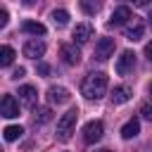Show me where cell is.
Here are the masks:
<instances>
[{"mask_svg":"<svg viewBox=\"0 0 152 152\" xmlns=\"http://www.w3.org/2000/svg\"><path fill=\"white\" fill-rule=\"evenodd\" d=\"M145 57H147V59L152 62V40H150V43L145 45Z\"/></svg>","mask_w":152,"mask_h":152,"instance_id":"25","label":"cell"},{"mask_svg":"<svg viewBox=\"0 0 152 152\" xmlns=\"http://www.w3.org/2000/svg\"><path fill=\"white\" fill-rule=\"evenodd\" d=\"M38 71H40V74H50V66H48V64H38Z\"/></svg>","mask_w":152,"mask_h":152,"instance_id":"26","label":"cell"},{"mask_svg":"<svg viewBox=\"0 0 152 152\" xmlns=\"http://www.w3.org/2000/svg\"><path fill=\"white\" fill-rule=\"evenodd\" d=\"M107 86H109L107 76H104L102 71H93V74L86 76L81 90H83V95H86L88 100H100V97L107 93Z\"/></svg>","mask_w":152,"mask_h":152,"instance_id":"1","label":"cell"},{"mask_svg":"<svg viewBox=\"0 0 152 152\" xmlns=\"http://www.w3.org/2000/svg\"><path fill=\"white\" fill-rule=\"evenodd\" d=\"M12 62H14V50L10 45H2V50H0V64L2 66H10Z\"/></svg>","mask_w":152,"mask_h":152,"instance_id":"17","label":"cell"},{"mask_svg":"<svg viewBox=\"0 0 152 152\" xmlns=\"http://www.w3.org/2000/svg\"><path fill=\"white\" fill-rule=\"evenodd\" d=\"M140 114H142V119L152 121V104H142V107H140Z\"/></svg>","mask_w":152,"mask_h":152,"instance_id":"21","label":"cell"},{"mask_svg":"<svg viewBox=\"0 0 152 152\" xmlns=\"http://www.w3.org/2000/svg\"><path fill=\"white\" fill-rule=\"evenodd\" d=\"M43 55H45V43H43V40L33 38V40H26V43H24V57L38 59V57H43Z\"/></svg>","mask_w":152,"mask_h":152,"instance_id":"7","label":"cell"},{"mask_svg":"<svg viewBox=\"0 0 152 152\" xmlns=\"http://www.w3.org/2000/svg\"><path fill=\"white\" fill-rule=\"evenodd\" d=\"M24 74H26V69H24V66H19V69H14V71H12V78H14V81H19Z\"/></svg>","mask_w":152,"mask_h":152,"instance_id":"24","label":"cell"},{"mask_svg":"<svg viewBox=\"0 0 152 152\" xmlns=\"http://www.w3.org/2000/svg\"><path fill=\"white\" fill-rule=\"evenodd\" d=\"M21 133H24V128H21V126H7V128L2 131V135H5V140H7V142H12V140L21 138Z\"/></svg>","mask_w":152,"mask_h":152,"instance_id":"18","label":"cell"},{"mask_svg":"<svg viewBox=\"0 0 152 152\" xmlns=\"http://www.w3.org/2000/svg\"><path fill=\"white\" fill-rule=\"evenodd\" d=\"M142 33H145L142 21H138V19L133 17V19H131V24L126 26V38H128V40H140V38H142Z\"/></svg>","mask_w":152,"mask_h":152,"instance_id":"13","label":"cell"},{"mask_svg":"<svg viewBox=\"0 0 152 152\" xmlns=\"http://www.w3.org/2000/svg\"><path fill=\"white\" fill-rule=\"evenodd\" d=\"M102 133H104V126H102V121H97V119H93V121H88V124L83 126V140H86L88 145L97 142V140L102 138Z\"/></svg>","mask_w":152,"mask_h":152,"instance_id":"4","label":"cell"},{"mask_svg":"<svg viewBox=\"0 0 152 152\" xmlns=\"http://www.w3.org/2000/svg\"><path fill=\"white\" fill-rule=\"evenodd\" d=\"M128 19H133V14H131V7H126V5H119V7L112 12L109 26H121V24H126Z\"/></svg>","mask_w":152,"mask_h":152,"instance_id":"11","label":"cell"},{"mask_svg":"<svg viewBox=\"0 0 152 152\" xmlns=\"http://www.w3.org/2000/svg\"><path fill=\"white\" fill-rule=\"evenodd\" d=\"M74 43H78V45H83V43H88L90 38H93V24L90 21H83V24H78L76 28H74Z\"/></svg>","mask_w":152,"mask_h":152,"instance_id":"8","label":"cell"},{"mask_svg":"<svg viewBox=\"0 0 152 152\" xmlns=\"http://www.w3.org/2000/svg\"><path fill=\"white\" fill-rule=\"evenodd\" d=\"M76 119H78V109H76V107L59 116V121H57V140L66 142V140L71 138V133H74V128H76Z\"/></svg>","mask_w":152,"mask_h":152,"instance_id":"2","label":"cell"},{"mask_svg":"<svg viewBox=\"0 0 152 152\" xmlns=\"http://www.w3.org/2000/svg\"><path fill=\"white\" fill-rule=\"evenodd\" d=\"M2 26H7V10L5 7H0V28Z\"/></svg>","mask_w":152,"mask_h":152,"instance_id":"23","label":"cell"},{"mask_svg":"<svg viewBox=\"0 0 152 152\" xmlns=\"http://www.w3.org/2000/svg\"><path fill=\"white\" fill-rule=\"evenodd\" d=\"M48 102L50 104H64L69 102V90L62 86H50L48 88Z\"/></svg>","mask_w":152,"mask_h":152,"instance_id":"9","label":"cell"},{"mask_svg":"<svg viewBox=\"0 0 152 152\" xmlns=\"http://www.w3.org/2000/svg\"><path fill=\"white\" fill-rule=\"evenodd\" d=\"M0 114L5 116V119H14V116H19V102L14 100V95H2V100H0Z\"/></svg>","mask_w":152,"mask_h":152,"instance_id":"5","label":"cell"},{"mask_svg":"<svg viewBox=\"0 0 152 152\" xmlns=\"http://www.w3.org/2000/svg\"><path fill=\"white\" fill-rule=\"evenodd\" d=\"M36 100H38V93H36L33 86H21V88H19V102H21L24 107H33Z\"/></svg>","mask_w":152,"mask_h":152,"instance_id":"12","label":"cell"},{"mask_svg":"<svg viewBox=\"0 0 152 152\" xmlns=\"http://www.w3.org/2000/svg\"><path fill=\"white\" fill-rule=\"evenodd\" d=\"M50 119H52V109L50 107H43V109L36 112V124H48Z\"/></svg>","mask_w":152,"mask_h":152,"instance_id":"20","label":"cell"},{"mask_svg":"<svg viewBox=\"0 0 152 152\" xmlns=\"http://www.w3.org/2000/svg\"><path fill=\"white\" fill-rule=\"evenodd\" d=\"M52 21H55V26H66L69 24V12L66 10H55L52 12Z\"/></svg>","mask_w":152,"mask_h":152,"instance_id":"19","label":"cell"},{"mask_svg":"<svg viewBox=\"0 0 152 152\" xmlns=\"http://www.w3.org/2000/svg\"><path fill=\"white\" fill-rule=\"evenodd\" d=\"M140 133V121L138 119H131V121H126L124 126H121V138L124 140H131V138H135Z\"/></svg>","mask_w":152,"mask_h":152,"instance_id":"15","label":"cell"},{"mask_svg":"<svg viewBox=\"0 0 152 152\" xmlns=\"http://www.w3.org/2000/svg\"><path fill=\"white\" fill-rule=\"evenodd\" d=\"M62 59H64V64H69V66H74V64L81 62V52H78L76 43H66V45H62Z\"/></svg>","mask_w":152,"mask_h":152,"instance_id":"10","label":"cell"},{"mask_svg":"<svg viewBox=\"0 0 152 152\" xmlns=\"http://www.w3.org/2000/svg\"><path fill=\"white\" fill-rule=\"evenodd\" d=\"M81 7H83L88 14H95V12H97V5H90V2H81Z\"/></svg>","mask_w":152,"mask_h":152,"instance_id":"22","label":"cell"},{"mask_svg":"<svg viewBox=\"0 0 152 152\" xmlns=\"http://www.w3.org/2000/svg\"><path fill=\"white\" fill-rule=\"evenodd\" d=\"M131 95H133V90H131L128 86H116V88L112 90V102H114V104H124V102L131 100Z\"/></svg>","mask_w":152,"mask_h":152,"instance_id":"14","label":"cell"},{"mask_svg":"<svg viewBox=\"0 0 152 152\" xmlns=\"http://www.w3.org/2000/svg\"><path fill=\"white\" fill-rule=\"evenodd\" d=\"M97 152H112V150H97Z\"/></svg>","mask_w":152,"mask_h":152,"instance_id":"27","label":"cell"},{"mask_svg":"<svg viewBox=\"0 0 152 152\" xmlns=\"http://www.w3.org/2000/svg\"><path fill=\"white\" fill-rule=\"evenodd\" d=\"M21 31L24 33H31V36H45V26L40 24V21H33V19H26L24 24H21Z\"/></svg>","mask_w":152,"mask_h":152,"instance_id":"16","label":"cell"},{"mask_svg":"<svg viewBox=\"0 0 152 152\" xmlns=\"http://www.w3.org/2000/svg\"><path fill=\"white\" fill-rule=\"evenodd\" d=\"M114 55V38H100L97 43H95V57L100 59V62H104V59H109Z\"/></svg>","mask_w":152,"mask_h":152,"instance_id":"6","label":"cell"},{"mask_svg":"<svg viewBox=\"0 0 152 152\" xmlns=\"http://www.w3.org/2000/svg\"><path fill=\"white\" fill-rule=\"evenodd\" d=\"M150 24H152V12H150Z\"/></svg>","mask_w":152,"mask_h":152,"instance_id":"28","label":"cell"},{"mask_svg":"<svg viewBox=\"0 0 152 152\" xmlns=\"http://www.w3.org/2000/svg\"><path fill=\"white\" fill-rule=\"evenodd\" d=\"M133 66H135V52L124 50V52H121V57H116V64H114L116 74H119V76H126V74H131V71H133Z\"/></svg>","mask_w":152,"mask_h":152,"instance_id":"3","label":"cell"},{"mask_svg":"<svg viewBox=\"0 0 152 152\" xmlns=\"http://www.w3.org/2000/svg\"><path fill=\"white\" fill-rule=\"evenodd\" d=\"M150 95H152V83H150Z\"/></svg>","mask_w":152,"mask_h":152,"instance_id":"29","label":"cell"}]
</instances>
